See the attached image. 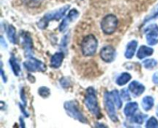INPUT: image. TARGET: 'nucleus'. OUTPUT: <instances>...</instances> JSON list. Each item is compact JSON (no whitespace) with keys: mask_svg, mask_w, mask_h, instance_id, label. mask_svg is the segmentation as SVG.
I'll return each instance as SVG.
<instances>
[{"mask_svg":"<svg viewBox=\"0 0 158 128\" xmlns=\"http://www.w3.org/2000/svg\"><path fill=\"white\" fill-rule=\"evenodd\" d=\"M85 105L86 106L89 112L94 114L97 118H100L101 114L99 107L98 100H97V95H96L95 89L93 87H89L86 90V95L85 97Z\"/></svg>","mask_w":158,"mask_h":128,"instance_id":"f257e3e1","label":"nucleus"},{"mask_svg":"<svg viewBox=\"0 0 158 128\" xmlns=\"http://www.w3.org/2000/svg\"><path fill=\"white\" fill-rule=\"evenodd\" d=\"M80 46L81 52L84 56H92L97 52L98 41L93 34H89L83 39Z\"/></svg>","mask_w":158,"mask_h":128,"instance_id":"f03ea898","label":"nucleus"},{"mask_svg":"<svg viewBox=\"0 0 158 128\" xmlns=\"http://www.w3.org/2000/svg\"><path fill=\"white\" fill-rule=\"evenodd\" d=\"M64 108L66 109V113L69 116L74 119H77L79 121L82 122V123H87V120L86 117L83 116L81 111L80 110L79 108L78 103L75 100H71V101H67L64 103Z\"/></svg>","mask_w":158,"mask_h":128,"instance_id":"7ed1b4c3","label":"nucleus"},{"mask_svg":"<svg viewBox=\"0 0 158 128\" xmlns=\"http://www.w3.org/2000/svg\"><path fill=\"white\" fill-rule=\"evenodd\" d=\"M100 26L105 34L111 35L117 30L118 26V19L116 15L113 14H108L103 17L100 23Z\"/></svg>","mask_w":158,"mask_h":128,"instance_id":"20e7f679","label":"nucleus"},{"mask_svg":"<svg viewBox=\"0 0 158 128\" xmlns=\"http://www.w3.org/2000/svg\"><path fill=\"white\" fill-rule=\"evenodd\" d=\"M66 9H67V6L58 9V10L55 11V12H50V13L46 14V15L38 23V27L40 28V29H43L48 26V23H49V22H50L51 20L60 19L64 15Z\"/></svg>","mask_w":158,"mask_h":128,"instance_id":"39448f33","label":"nucleus"},{"mask_svg":"<svg viewBox=\"0 0 158 128\" xmlns=\"http://www.w3.org/2000/svg\"><path fill=\"white\" fill-rule=\"evenodd\" d=\"M104 104L106 107V112L109 115L110 120H112L114 122L118 121V117H117V114L115 110V103L112 98L110 93L106 92L104 93Z\"/></svg>","mask_w":158,"mask_h":128,"instance_id":"423d86ee","label":"nucleus"},{"mask_svg":"<svg viewBox=\"0 0 158 128\" xmlns=\"http://www.w3.org/2000/svg\"><path fill=\"white\" fill-rule=\"evenodd\" d=\"M23 66L27 70L31 72H35V71H45L46 69V66L43 63H42L40 60L30 57L27 61L24 62Z\"/></svg>","mask_w":158,"mask_h":128,"instance_id":"0eeeda50","label":"nucleus"},{"mask_svg":"<svg viewBox=\"0 0 158 128\" xmlns=\"http://www.w3.org/2000/svg\"><path fill=\"white\" fill-rule=\"evenodd\" d=\"M102 60L106 63H111L116 57V50L112 46H103L100 52Z\"/></svg>","mask_w":158,"mask_h":128,"instance_id":"6e6552de","label":"nucleus"},{"mask_svg":"<svg viewBox=\"0 0 158 128\" xmlns=\"http://www.w3.org/2000/svg\"><path fill=\"white\" fill-rule=\"evenodd\" d=\"M147 42L151 46L158 43V27L157 25H151L147 28Z\"/></svg>","mask_w":158,"mask_h":128,"instance_id":"1a4fd4ad","label":"nucleus"},{"mask_svg":"<svg viewBox=\"0 0 158 128\" xmlns=\"http://www.w3.org/2000/svg\"><path fill=\"white\" fill-rule=\"evenodd\" d=\"M78 15H79V12H77L76 9H73V10H71L70 12H69V15H67V17H66V19H64L63 21L61 23V24H60V32H63V31L66 30V29H67L68 26L69 25V23H71L74 19H76L77 18V16H78Z\"/></svg>","mask_w":158,"mask_h":128,"instance_id":"9d476101","label":"nucleus"},{"mask_svg":"<svg viewBox=\"0 0 158 128\" xmlns=\"http://www.w3.org/2000/svg\"><path fill=\"white\" fill-rule=\"evenodd\" d=\"M128 89L134 97H139L144 92L145 86L140 82L133 81L130 83Z\"/></svg>","mask_w":158,"mask_h":128,"instance_id":"9b49d317","label":"nucleus"},{"mask_svg":"<svg viewBox=\"0 0 158 128\" xmlns=\"http://www.w3.org/2000/svg\"><path fill=\"white\" fill-rule=\"evenodd\" d=\"M137 47V41L136 40H132L130 42L127 46L126 52H125V57L127 59H131L135 54L136 50Z\"/></svg>","mask_w":158,"mask_h":128,"instance_id":"f8f14e48","label":"nucleus"},{"mask_svg":"<svg viewBox=\"0 0 158 128\" xmlns=\"http://www.w3.org/2000/svg\"><path fill=\"white\" fill-rule=\"evenodd\" d=\"M138 109V104L136 102H130L125 106L123 112L127 117H133Z\"/></svg>","mask_w":158,"mask_h":128,"instance_id":"ddd939ff","label":"nucleus"},{"mask_svg":"<svg viewBox=\"0 0 158 128\" xmlns=\"http://www.w3.org/2000/svg\"><path fill=\"white\" fill-rule=\"evenodd\" d=\"M63 58H64V55L62 52H56L53 56H52L50 60L51 66L53 68H59L61 66L62 63H63Z\"/></svg>","mask_w":158,"mask_h":128,"instance_id":"4468645a","label":"nucleus"},{"mask_svg":"<svg viewBox=\"0 0 158 128\" xmlns=\"http://www.w3.org/2000/svg\"><path fill=\"white\" fill-rule=\"evenodd\" d=\"M154 52V49L151 47H148L146 46H140V49H139L138 52L137 53V57L140 60L142 59H144L145 57L150 56H151Z\"/></svg>","mask_w":158,"mask_h":128,"instance_id":"2eb2a0df","label":"nucleus"},{"mask_svg":"<svg viewBox=\"0 0 158 128\" xmlns=\"http://www.w3.org/2000/svg\"><path fill=\"white\" fill-rule=\"evenodd\" d=\"M141 104L144 110L146 111L150 110V109L153 107V106H154V99H153V97H151V96H147V97H143V100H142Z\"/></svg>","mask_w":158,"mask_h":128,"instance_id":"dca6fc26","label":"nucleus"},{"mask_svg":"<svg viewBox=\"0 0 158 128\" xmlns=\"http://www.w3.org/2000/svg\"><path fill=\"white\" fill-rule=\"evenodd\" d=\"M131 80V75L127 72H123L122 73L118 78L117 79V84L119 86H123L126 83H127Z\"/></svg>","mask_w":158,"mask_h":128,"instance_id":"f3484780","label":"nucleus"},{"mask_svg":"<svg viewBox=\"0 0 158 128\" xmlns=\"http://www.w3.org/2000/svg\"><path fill=\"white\" fill-rule=\"evenodd\" d=\"M9 62H10L11 67H12V71H13V73L15 74L16 76H18L20 73V71H21L18 61H17V60L15 58V57L12 56L11 57L10 60H9Z\"/></svg>","mask_w":158,"mask_h":128,"instance_id":"a211bd4d","label":"nucleus"},{"mask_svg":"<svg viewBox=\"0 0 158 128\" xmlns=\"http://www.w3.org/2000/svg\"><path fill=\"white\" fill-rule=\"evenodd\" d=\"M110 93L111 96H112L113 100H114V103H115V105L117 106L118 109H120L122 106V104H123V102H122L121 100V97H120L121 96L119 94L118 91L116 90V89H114L112 92H110Z\"/></svg>","mask_w":158,"mask_h":128,"instance_id":"6ab92c4d","label":"nucleus"},{"mask_svg":"<svg viewBox=\"0 0 158 128\" xmlns=\"http://www.w3.org/2000/svg\"><path fill=\"white\" fill-rule=\"evenodd\" d=\"M15 35H16V33H15V29L14 28V26H9L7 29V36L11 43H15V42H16Z\"/></svg>","mask_w":158,"mask_h":128,"instance_id":"aec40b11","label":"nucleus"},{"mask_svg":"<svg viewBox=\"0 0 158 128\" xmlns=\"http://www.w3.org/2000/svg\"><path fill=\"white\" fill-rule=\"evenodd\" d=\"M23 44H24L26 50H28L26 52H30V49H32V39L29 34L23 35Z\"/></svg>","mask_w":158,"mask_h":128,"instance_id":"412c9836","label":"nucleus"},{"mask_svg":"<svg viewBox=\"0 0 158 128\" xmlns=\"http://www.w3.org/2000/svg\"><path fill=\"white\" fill-rule=\"evenodd\" d=\"M157 61H156L155 60H154V59H148V60H144V61L143 62V65L144 66V67L148 69L154 68L157 66Z\"/></svg>","mask_w":158,"mask_h":128,"instance_id":"4be33fe9","label":"nucleus"},{"mask_svg":"<svg viewBox=\"0 0 158 128\" xmlns=\"http://www.w3.org/2000/svg\"><path fill=\"white\" fill-rule=\"evenodd\" d=\"M39 94L43 98H46V97H49L50 95V90L48 87H46V86H42L39 89Z\"/></svg>","mask_w":158,"mask_h":128,"instance_id":"5701e85b","label":"nucleus"},{"mask_svg":"<svg viewBox=\"0 0 158 128\" xmlns=\"http://www.w3.org/2000/svg\"><path fill=\"white\" fill-rule=\"evenodd\" d=\"M145 117H147V115H144V114H137L133 117V121L136 123H138V124H141L144 121Z\"/></svg>","mask_w":158,"mask_h":128,"instance_id":"b1692460","label":"nucleus"},{"mask_svg":"<svg viewBox=\"0 0 158 128\" xmlns=\"http://www.w3.org/2000/svg\"><path fill=\"white\" fill-rule=\"evenodd\" d=\"M146 127H158V121L155 117H151L147 122Z\"/></svg>","mask_w":158,"mask_h":128,"instance_id":"393cba45","label":"nucleus"},{"mask_svg":"<svg viewBox=\"0 0 158 128\" xmlns=\"http://www.w3.org/2000/svg\"><path fill=\"white\" fill-rule=\"evenodd\" d=\"M43 0H23L24 3L30 7H35L38 6Z\"/></svg>","mask_w":158,"mask_h":128,"instance_id":"a878e982","label":"nucleus"},{"mask_svg":"<svg viewBox=\"0 0 158 128\" xmlns=\"http://www.w3.org/2000/svg\"><path fill=\"white\" fill-rule=\"evenodd\" d=\"M122 98L123 99L126 101H128V100H131V95H130V93L127 89H123L121 90V94H120Z\"/></svg>","mask_w":158,"mask_h":128,"instance_id":"bb28decb","label":"nucleus"},{"mask_svg":"<svg viewBox=\"0 0 158 128\" xmlns=\"http://www.w3.org/2000/svg\"><path fill=\"white\" fill-rule=\"evenodd\" d=\"M69 83H69V81L68 80L67 78H63L61 80V81H60V84H61V86L64 88L68 87V86H69Z\"/></svg>","mask_w":158,"mask_h":128,"instance_id":"cd10ccee","label":"nucleus"},{"mask_svg":"<svg viewBox=\"0 0 158 128\" xmlns=\"http://www.w3.org/2000/svg\"><path fill=\"white\" fill-rule=\"evenodd\" d=\"M153 81H154V83H158V72H156L155 74H154V76H153Z\"/></svg>","mask_w":158,"mask_h":128,"instance_id":"c85d7f7f","label":"nucleus"},{"mask_svg":"<svg viewBox=\"0 0 158 128\" xmlns=\"http://www.w3.org/2000/svg\"><path fill=\"white\" fill-rule=\"evenodd\" d=\"M2 80H4V82L6 83V81H7V79L5 77V75H4V71H3V69H2Z\"/></svg>","mask_w":158,"mask_h":128,"instance_id":"c756f323","label":"nucleus"}]
</instances>
